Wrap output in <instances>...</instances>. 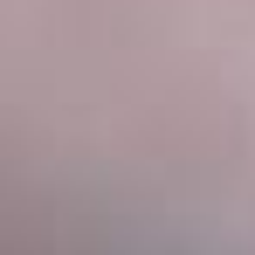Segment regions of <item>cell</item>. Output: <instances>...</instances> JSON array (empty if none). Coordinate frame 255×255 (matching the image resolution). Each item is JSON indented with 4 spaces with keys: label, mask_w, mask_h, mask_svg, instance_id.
<instances>
[]
</instances>
